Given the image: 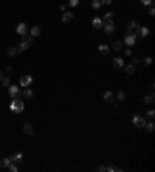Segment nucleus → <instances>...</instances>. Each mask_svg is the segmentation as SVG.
<instances>
[{
    "label": "nucleus",
    "mask_w": 155,
    "mask_h": 172,
    "mask_svg": "<svg viewBox=\"0 0 155 172\" xmlns=\"http://www.w3.org/2000/svg\"><path fill=\"white\" fill-rule=\"evenodd\" d=\"M9 109H11L13 113H20V112H23L25 109V104H23V101L19 98V99H13L11 101V104H9Z\"/></svg>",
    "instance_id": "nucleus-1"
},
{
    "label": "nucleus",
    "mask_w": 155,
    "mask_h": 172,
    "mask_svg": "<svg viewBox=\"0 0 155 172\" xmlns=\"http://www.w3.org/2000/svg\"><path fill=\"white\" fill-rule=\"evenodd\" d=\"M8 92H9V96H11V99H19V98L22 96L20 88H19L17 85H9V87H8Z\"/></svg>",
    "instance_id": "nucleus-2"
},
{
    "label": "nucleus",
    "mask_w": 155,
    "mask_h": 172,
    "mask_svg": "<svg viewBox=\"0 0 155 172\" xmlns=\"http://www.w3.org/2000/svg\"><path fill=\"white\" fill-rule=\"evenodd\" d=\"M102 29H104L107 34H113V33H115V22H113V19H112V20H104Z\"/></svg>",
    "instance_id": "nucleus-3"
},
{
    "label": "nucleus",
    "mask_w": 155,
    "mask_h": 172,
    "mask_svg": "<svg viewBox=\"0 0 155 172\" xmlns=\"http://www.w3.org/2000/svg\"><path fill=\"white\" fill-rule=\"evenodd\" d=\"M137 34L135 33H127L126 34V37H124V43H126V45H129V47H133L135 43H137Z\"/></svg>",
    "instance_id": "nucleus-4"
},
{
    "label": "nucleus",
    "mask_w": 155,
    "mask_h": 172,
    "mask_svg": "<svg viewBox=\"0 0 155 172\" xmlns=\"http://www.w3.org/2000/svg\"><path fill=\"white\" fill-rule=\"evenodd\" d=\"M132 124L135 127H144V124H146V118H143L141 115H133L132 116Z\"/></svg>",
    "instance_id": "nucleus-5"
},
{
    "label": "nucleus",
    "mask_w": 155,
    "mask_h": 172,
    "mask_svg": "<svg viewBox=\"0 0 155 172\" xmlns=\"http://www.w3.org/2000/svg\"><path fill=\"white\" fill-rule=\"evenodd\" d=\"M19 82H20L22 87H29V85H31V82H33V76L31 75H23L20 79H19Z\"/></svg>",
    "instance_id": "nucleus-6"
},
{
    "label": "nucleus",
    "mask_w": 155,
    "mask_h": 172,
    "mask_svg": "<svg viewBox=\"0 0 155 172\" xmlns=\"http://www.w3.org/2000/svg\"><path fill=\"white\" fill-rule=\"evenodd\" d=\"M16 33L19 34V36H27V34H28V27H27V23H19V25H17V28H16Z\"/></svg>",
    "instance_id": "nucleus-7"
},
{
    "label": "nucleus",
    "mask_w": 155,
    "mask_h": 172,
    "mask_svg": "<svg viewBox=\"0 0 155 172\" xmlns=\"http://www.w3.org/2000/svg\"><path fill=\"white\" fill-rule=\"evenodd\" d=\"M149 33H151V29H149L147 27H137V36L138 37H147Z\"/></svg>",
    "instance_id": "nucleus-8"
},
{
    "label": "nucleus",
    "mask_w": 155,
    "mask_h": 172,
    "mask_svg": "<svg viewBox=\"0 0 155 172\" xmlns=\"http://www.w3.org/2000/svg\"><path fill=\"white\" fill-rule=\"evenodd\" d=\"M102 23H104V20H102V19H99V17H93L92 19V27L95 29H101L102 28Z\"/></svg>",
    "instance_id": "nucleus-9"
},
{
    "label": "nucleus",
    "mask_w": 155,
    "mask_h": 172,
    "mask_svg": "<svg viewBox=\"0 0 155 172\" xmlns=\"http://www.w3.org/2000/svg\"><path fill=\"white\" fill-rule=\"evenodd\" d=\"M73 17H74V14L72 11H64V14H62V22L64 23H68V22H72Z\"/></svg>",
    "instance_id": "nucleus-10"
},
{
    "label": "nucleus",
    "mask_w": 155,
    "mask_h": 172,
    "mask_svg": "<svg viewBox=\"0 0 155 172\" xmlns=\"http://www.w3.org/2000/svg\"><path fill=\"white\" fill-rule=\"evenodd\" d=\"M22 160H23V154H20V152H17V154H14L11 157V161H13V163H16V164H20Z\"/></svg>",
    "instance_id": "nucleus-11"
},
{
    "label": "nucleus",
    "mask_w": 155,
    "mask_h": 172,
    "mask_svg": "<svg viewBox=\"0 0 155 172\" xmlns=\"http://www.w3.org/2000/svg\"><path fill=\"white\" fill-rule=\"evenodd\" d=\"M28 47H29V43H28L27 41H23V39H22V42L19 43V45H17L16 48H17V51H19V53H22V51H27V50H28Z\"/></svg>",
    "instance_id": "nucleus-12"
},
{
    "label": "nucleus",
    "mask_w": 155,
    "mask_h": 172,
    "mask_svg": "<svg viewBox=\"0 0 155 172\" xmlns=\"http://www.w3.org/2000/svg\"><path fill=\"white\" fill-rule=\"evenodd\" d=\"M23 134L28 135V136H34V129L31 124H25L23 126Z\"/></svg>",
    "instance_id": "nucleus-13"
},
{
    "label": "nucleus",
    "mask_w": 155,
    "mask_h": 172,
    "mask_svg": "<svg viewBox=\"0 0 155 172\" xmlns=\"http://www.w3.org/2000/svg\"><path fill=\"white\" fill-rule=\"evenodd\" d=\"M98 50H99V53H101V55H109V53L112 51L110 48H109V45H106V43H101V45L98 47Z\"/></svg>",
    "instance_id": "nucleus-14"
},
{
    "label": "nucleus",
    "mask_w": 155,
    "mask_h": 172,
    "mask_svg": "<svg viewBox=\"0 0 155 172\" xmlns=\"http://www.w3.org/2000/svg\"><path fill=\"white\" fill-rule=\"evenodd\" d=\"M137 27H138V22L137 20L127 22V33H133V29H137Z\"/></svg>",
    "instance_id": "nucleus-15"
},
{
    "label": "nucleus",
    "mask_w": 155,
    "mask_h": 172,
    "mask_svg": "<svg viewBox=\"0 0 155 172\" xmlns=\"http://www.w3.org/2000/svg\"><path fill=\"white\" fill-rule=\"evenodd\" d=\"M124 70H126L127 75H133L135 70H137V67H135L133 64H127V65H124Z\"/></svg>",
    "instance_id": "nucleus-16"
},
{
    "label": "nucleus",
    "mask_w": 155,
    "mask_h": 172,
    "mask_svg": "<svg viewBox=\"0 0 155 172\" xmlns=\"http://www.w3.org/2000/svg\"><path fill=\"white\" fill-rule=\"evenodd\" d=\"M113 67L115 68H123L124 67V61H123L121 57H115L113 59Z\"/></svg>",
    "instance_id": "nucleus-17"
},
{
    "label": "nucleus",
    "mask_w": 155,
    "mask_h": 172,
    "mask_svg": "<svg viewBox=\"0 0 155 172\" xmlns=\"http://www.w3.org/2000/svg\"><path fill=\"white\" fill-rule=\"evenodd\" d=\"M22 95H23V98H27V99H29V98H33V95H34V93H33V90H31L29 87H25V90H23V93H22Z\"/></svg>",
    "instance_id": "nucleus-18"
},
{
    "label": "nucleus",
    "mask_w": 155,
    "mask_h": 172,
    "mask_svg": "<svg viewBox=\"0 0 155 172\" xmlns=\"http://www.w3.org/2000/svg\"><path fill=\"white\" fill-rule=\"evenodd\" d=\"M112 50H113V51H121V50H123V42H121V41H116V42H113V45H112Z\"/></svg>",
    "instance_id": "nucleus-19"
},
{
    "label": "nucleus",
    "mask_w": 155,
    "mask_h": 172,
    "mask_svg": "<svg viewBox=\"0 0 155 172\" xmlns=\"http://www.w3.org/2000/svg\"><path fill=\"white\" fill-rule=\"evenodd\" d=\"M102 98H104V101L110 102V101H113V93H112L110 90H107V92H104V95H102Z\"/></svg>",
    "instance_id": "nucleus-20"
},
{
    "label": "nucleus",
    "mask_w": 155,
    "mask_h": 172,
    "mask_svg": "<svg viewBox=\"0 0 155 172\" xmlns=\"http://www.w3.org/2000/svg\"><path fill=\"white\" fill-rule=\"evenodd\" d=\"M29 33H31V36H33V37H37L39 34H41V28H39L37 25H34L31 29H29Z\"/></svg>",
    "instance_id": "nucleus-21"
},
{
    "label": "nucleus",
    "mask_w": 155,
    "mask_h": 172,
    "mask_svg": "<svg viewBox=\"0 0 155 172\" xmlns=\"http://www.w3.org/2000/svg\"><path fill=\"white\" fill-rule=\"evenodd\" d=\"M144 127H146V130L151 134V132H154V129H155V122H154V121H149V122H146V124H144Z\"/></svg>",
    "instance_id": "nucleus-22"
},
{
    "label": "nucleus",
    "mask_w": 155,
    "mask_h": 172,
    "mask_svg": "<svg viewBox=\"0 0 155 172\" xmlns=\"http://www.w3.org/2000/svg\"><path fill=\"white\" fill-rule=\"evenodd\" d=\"M11 163V158H2L0 160V168H8Z\"/></svg>",
    "instance_id": "nucleus-23"
},
{
    "label": "nucleus",
    "mask_w": 155,
    "mask_h": 172,
    "mask_svg": "<svg viewBox=\"0 0 155 172\" xmlns=\"http://www.w3.org/2000/svg\"><path fill=\"white\" fill-rule=\"evenodd\" d=\"M6 169H8V171H11V172H17V171H19V166H17L16 163H13V161H11Z\"/></svg>",
    "instance_id": "nucleus-24"
},
{
    "label": "nucleus",
    "mask_w": 155,
    "mask_h": 172,
    "mask_svg": "<svg viewBox=\"0 0 155 172\" xmlns=\"http://www.w3.org/2000/svg\"><path fill=\"white\" fill-rule=\"evenodd\" d=\"M6 53H8V56L14 57V56H16L19 51H17V48H16V47H13V48H8V51H6Z\"/></svg>",
    "instance_id": "nucleus-25"
},
{
    "label": "nucleus",
    "mask_w": 155,
    "mask_h": 172,
    "mask_svg": "<svg viewBox=\"0 0 155 172\" xmlns=\"http://www.w3.org/2000/svg\"><path fill=\"white\" fill-rule=\"evenodd\" d=\"M101 6H102V2H101V0H93V2H92V8L99 9Z\"/></svg>",
    "instance_id": "nucleus-26"
},
{
    "label": "nucleus",
    "mask_w": 155,
    "mask_h": 172,
    "mask_svg": "<svg viewBox=\"0 0 155 172\" xmlns=\"http://www.w3.org/2000/svg\"><path fill=\"white\" fill-rule=\"evenodd\" d=\"M144 102L146 104H154V95H146L144 96Z\"/></svg>",
    "instance_id": "nucleus-27"
},
{
    "label": "nucleus",
    "mask_w": 155,
    "mask_h": 172,
    "mask_svg": "<svg viewBox=\"0 0 155 172\" xmlns=\"http://www.w3.org/2000/svg\"><path fill=\"white\" fill-rule=\"evenodd\" d=\"M116 99H118V101H124V99H126V93L119 90V92L116 93Z\"/></svg>",
    "instance_id": "nucleus-28"
},
{
    "label": "nucleus",
    "mask_w": 155,
    "mask_h": 172,
    "mask_svg": "<svg viewBox=\"0 0 155 172\" xmlns=\"http://www.w3.org/2000/svg\"><path fill=\"white\" fill-rule=\"evenodd\" d=\"M2 85H3V87H9V85H11V84H9V76H3Z\"/></svg>",
    "instance_id": "nucleus-29"
},
{
    "label": "nucleus",
    "mask_w": 155,
    "mask_h": 172,
    "mask_svg": "<svg viewBox=\"0 0 155 172\" xmlns=\"http://www.w3.org/2000/svg\"><path fill=\"white\" fill-rule=\"evenodd\" d=\"M112 19H113V13L107 11L106 14H104V20H112Z\"/></svg>",
    "instance_id": "nucleus-30"
},
{
    "label": "nucleus",
    "mask_w": 155,
    "mask_h": 172,
    "mask_svg": "<svg viewBox=\"0 0 155 172\" xmlns=\"http://www.w3.org/2000/svg\"><path fill=\"white\" fill-rule=\"evenodd\" d=\"M141 2V5H144V6H151V5H154V0H140Z\"/></svg>",
    "instance_id": "nucleus-31"
},
{
    "label": "nucleus",
    "mask_w": 155,
    "mask_h": 172,
    "mask_svg": "<svg viewBox=\"0 0 155 172\" xmlns=\"http://www.w3.org/2000/svg\"><path fill=\"white\" fill-rule=\"evenodd\" d=\"M68 5H70V6H78L79 0H68Z\"/></svg>",
    "instance_id": "nucleus-32"
},
{
    "label": "nucleus",
    "mask_w": 155,
    "mask_h": 172,
    "mask_svg": "<svg viewBox=\"0 0 155 172\" xmlns=\"http://www.w3.org/2000/svg\"><path fill=\"white\" fill-rule=\"evenodd\" d=\"M149 16H155V8H154V5H151V8H149Z\"/></svg>",
    "instance_id": "nucleus-33"
},
{
    "label": "nucleus",
    "mask_w": 155,
    "mask_h": 172,
    "mask_svg": "<svg viewBox=\"0 0 155 172\" xmlns=\"http://www.w3.org/2000/svg\"><path fill=\"white\" fill-rule=\"evenodd\" d=\"M22 39H23V41H27L28 43H31V42L34 41V37H33V36H29V37H27V36H23Z\"/></svg>",
    "instance_id": "nucleus-34"
},
{
    "label": "nucleus",
    "mask_w": 155,
    "mask_h": 172,
    "mask_svg": "<svg viewBox=\"0 0 155 172\" xmlns=\"http://www.w3.org/2000/svg\"><path fill=\"white\" fill-rule=\"evenodd\" d=\"M143 62L146 64V65H151V64H152V57H146V59H144Z\"/></svg>",
    "instance_id": "nucleus-35"
},
{
    "label": "nucleus",
    "mask_w": 155,
    "mask_h": 172,
    "mask_svg": "<svg viewBox=\"0 0 155 172\" xmlns=\"http://www.w3.org/2000/svg\"><path fill=\"white\" fill-rule=\"evenodd\" d=\"M147 116H149V118H154V116H155V110H152V109L147 110Z\"/></svg>",
    "instance_id": "nucleus-36"
},
{
    "label": "nucleus",
    "mask_w": 155,
    "mask_h": 172,
    "mask_svg": "<svg viewBox=\"0 0 155 172\" xmlns=\"http://www.w3.org/2000/svg\"><path fill=\"white\" fill-rule=\"evenodd\" d=\"M59 9H61V11L64 13V11L67 9V5H65V3H61V5H59Z\"/></svg>",
    "instance_id": "nucleus-37"
},
{
    "label": "nucleus",
    "mask_w": 155,
    "mask_h": 172,
    "mask_svg": "<svg viewBox=\"0 0 155 172\" xmlns=\"http://www.w3.org/2000/svg\"><path fill=\"white\" fill-rule=\"evenodd\" d=\"M101 2H102V5H110L113 0H101Z\"/></svg>",
    "instance_id": "nucleus-38"
},
{
    "label": "nucleus",
    "mask_w": 155,
    "mask_h": 172,
    "mask_svg": "<svg viewBox=\"0 0 155 172\" xmlns=\"http://www.w3.org/2000/svg\"><path fill=\"white\" fill-rule=\"evenodd\" d=\"M124 53H126V56H130L132 55V50H130V48H127V50H124Z\"/></svg>",
    "instance_id": "nucleus-39"
},
{
    "label": "nucleus",
    "mask_w": 155,
    "mask_h": 172,
    "mask_svg": "<svg viewBox=\"0 0 155 172\" xmlns=\"http://www.w3.org/2000/svg\"><path fill=\"white\" fill-rule=\"evenodd\" d=\"M132 64H133V65H137V64H140V59H138V57H133V62H132Z\"/></svg>",
    "instance_id": "nucleus-40"
},
{
    "label": "nucleus",
    "mask_w": 155,
    "mask_h": 172,
    "mask_svg": "<svg viewBox=\"0 0 155 172\" xmlns=\"http://www.w3.org/2000/svg\"><path fill=\"white\" fill-rule=\"evenodd\" d=\"M98 171H99V172H104V171H106V166H99Z\"/></svg>",
    "instance_id": "nucleus-41"
},
{
    "label": "nucleus",
    "mask_w": 155,
    "mask_h": 172,
    "mask_svg": "<svg viewBox=\"0 0 155 172\" xmlns=\"http://www.w3.org/2000/svg\"><path fill=\"white\" fill-rule=\"evenodd\" d=\"M5 71H6V73H11L13 68H11V67H6V70H5Z\"/></svg>",
    "instance_id": "nucleus-42"
},
{
    "label": "nucleus",
    "mask_w": 155,
    "mask_h": 172,
    "mask_svg": "<svg viewBox=\"0 0 155 172\" xmlns=\"http://www.w3.org/2000/svg\"><path fill=\"white\" fill-rule=\"evenodd\" d=\"M3 76H5V75H3V71H2V70H0V81H2V79H3Z\"/></svg>",
    "instance_id": "nucleus-43"
}]
</instances>
